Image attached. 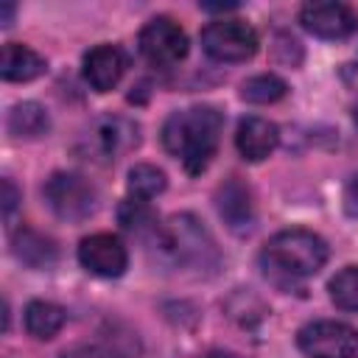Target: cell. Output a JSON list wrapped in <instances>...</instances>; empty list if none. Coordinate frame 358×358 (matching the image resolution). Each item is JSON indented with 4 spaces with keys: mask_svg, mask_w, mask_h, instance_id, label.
<instances>
[{
    "mask_svg": "<svg viewBox=\"0 0 358 358\" xmlns=\"http://www.w3.org/2000/svg\"><path fill=\"white\" fill-rule=\"evenodd\" d=\"M224 129V115L215 106H187L171 112L162 123V145L176 157L190 176L201 173L215 157Z\"/></svg>",
    "mask_w": 358,
    "mask_h": 358,
    "instance_id": "cell-1",
    "label": "cell"
},
{
    "mask_svg": "<svg viewBox=\"0 0 358 358\" xmlns=\"http://www.w3.org/2000/svg\"><path fill=\"white\" fill-rule=\"evenodd\" d=\"M327 243L310 229H282L271 235L260 252L266 274L282 280H302L327 263Z\"/></svg>",
    "mask_w": 358,
    "mask_h": 358,
    "instance_id": "cell-2",
    "label": "cell"
},
{
    "mask_svg": "<svg viewBox=\"0 0 358 358\" xmlns=\"http://www.w3.org/2000/svg\"><path fill=\"white\" fill-rule=\"evenodd\" d=\"M159 246L179 266L213 268L218 263V249H215L210 232L187 213L185 215H173L159 229Z\"/></svg>",
    "mask_w": 358,
    "mask_h": 358,
    "instance_id": "cell-3",
    "label": "cell"
},
{
    "mask_svg": "<svg viewBox=\"0 0 358 358\" xmlns=\"http://www.w3.org/2000/svg\"><path fill=\"white\" fill-rule=\"evenodd\" d=\"M45 201L53 210L56 218L78 224L84 218H90L98 207V193L95 187L81 176V173H70V171H56L45 187Z\"/></svg>",
    "mask_w": 358,
    "mask_h": 358,
    "instance_id": "cell-4",
    "label": "cell"
},
{
    "mask_svg": "<svg viewBox=\"0 0 358 358\" xmlns=\"http://www.w3.org/2000/svg\"><path fill=\"white\" fill-rule=\"evenodd\" d=\"M296 347L308 358H358V330L347 322L319 319L296 333Z\"/></svg>",
    "mask_w": 358,
    "mask_h": 358,
    "instance_id": "cell-5",
    "label": "cell"
},
{
    "mask_svg": "<svg viewBox=\"0 0 358 358\" xmlns=\"http://www.w3.org/2000/svg\"><path fill=\"white\" fill-rule=\"evenodd\" d=\"M201 48L215 62H246L257 53V34L243 20H218L201 31Z\"/></svg>",
    "mask_w": 358,
    "mask_h": 358,
    "instance_id": "cell-6",
    "label": "cell"
},
{
    "mask_svg": "<svg viewBox=\"0 0 358 358\" xmlns=\"http://www.w3.org/2000/svg\"><path fill=\"white\" fill-rule=\"evenodd\" d=\"M137 45H140L143 59L157 67H171L187 56V34L171 17L148 20L137 36Z\"/></svg>",
    "mask_w": 358,
    "mask_h": 358,
    "instance_id": "cell-7",
    "label": "cell"
},
{
    "mask_svg": "<svg viewBox=\"0 0 358 358\" xmlns=\"http://www.w3.org/2000/svg\"><path fill=\"white\" fill-rule=\"evenodd\" d=\"M84 143H87V154H92V159H98V162H115L126 151L137 148V143H140V126L134 120H129V117L106 115V117H101V120L92 123V129L87 131Z\"/></svg>",
    "mask_w": 358,
    "mask_h": 358,
    "instance_id": "cell-8",
    "label": "cell"
},
{
    "mask_svg": "<svg viewBox=\"0 0 358 358\" xmlns=\"http://www.w3.org/2000/svg\"><path fill=\"white\" fill-rule=\"evenodd\" d=\"M299 22L308 34L319 39H347L358 31V14L350 6L333 0L305 3L299 8Z\"/></svg>",
    "mask_w": 358,
    "mask_h": 358,
    "instance_id": "cell-9",
    "label": "cell"
},
{
    "mask_svg": "<svg viewBox=\"0 0 358 358\" xmlns=\"http://www.w3.org/2000/svg\"><path fill=\"white\" fill-rule=\"evenodd\" d=\"M78 263L95 277H120L129 266V255L117 235L95 232L78 243Z\"/></svg>",
    "mask_w": 358,
    "mask_h": 358,
    "instance_id": "cell-10",
    "label": "cell"
},
{
    "mask_svg": "<svg viewBox=\"0 0 358 358\" xmlns=\"http://www.w3.org/2000/svg\"><path fill=\"white\" fill-rule=\"evenodd\" d=\"M126 67H129L126 53L117 45H95L92 50L84 53L81 73H84V81L95 92H109L120 84Z\"/></svg>",
    "mask_w": 358,
    "mask_h": 358,
    "instance_id": "cell-11",
    "label": "cell"
},
{
    "mask_svg": "<svg viewBox=\"0 0 358 358\" xmlns=\"http://www.w3.org/2000/svg\"><path fill=\"white\" fill-rule=\"evenodd\" d=\"M277 143H280V131H277V126H274L271 120L252 115V117H243V120L238 123L235 148H238V154H241L243 159L260 162V159H266V157L277 148Z\"/></svg>",
    "mask_w": 358,
    "mask_h": 358,
    "instance_id": "cell-12",
    "label": "cell"
},
{
    "mask_svg": "<svg viewBox=\"0 0 358 358\" xmlns=\"http://www.w3.org/2000/svg\"><path fill=\"white\" fill-rule=\"evenodd\" d=\"M48 70L45 56L20 42H6L0 53V76L6 81H34Z\"/></svg>",
    "mask_w": 358,
    "mask_h": 358,
    "instance_id": "cell-13",
    "label": "cell"
},
{
    "mask_svg": "<svg viewBox=\"0 0 358 358\" xmlns=\"http://www.w3.org/2000/svg\"><path fill=\"white\" fill-rule=\"evenodd\" d=\"M218 213L221 218L232 227V229H249L252 227V196L249 187H243L238 179H229L221 190H218Z\"/></svg>",
    "mask_w": 358,
    "mask_h": 358,
    "instance_id": "cell-14",
    "label": "cell"
},
{
    "mask_svg": "<svg viewBox=\"0 0 358 358\" xmlns=\"http://www.w3.org/2000/svg\"><path fill=\"white\" fill-rule=\"evenodd\" d=\"M64 308H59L56 302H48V299H31L25 305V330L39 338V341H48L53 338L62 327H64Z\"/></svg>",
    "mask_w": 358,
    "mask_h": 358,
    "instance_id": "cell-15",
    "label": "cell"
},
{
    "mask_svg": "<svg viewBox=\"0 0 358 358\" xmlns=\"http://www.w3.org/2000/svg\"><path fill=\"white\" fill-rule=\"evenodd\" d=\"M48 129H50V117H48L45 106H39V103H34V101H25V103L11 106V112H8V131H11L14 137L36 140V137H42Z\"/></svg>",
    "mask_w": 358,
    "mask_h": 358,
    "instance_id": "cell-16",
    "label": "cell"
},
{
    "mask_svg": "<svg viewBox=\"0 0 358 358\" xmlns=\"http://www.w3.org/2000/svg\"><path fill=\"white\" fill-rule=\"evenodd\" d=\"M14 255L31 268H48L56 260V246L50 238L34 229H20L14 235Z\"/></svg>",
    "mask_w": 358,
    "mask_h": 358,
    "instance_id": "cell-17",
    "label": "cell"
},
{
    "mask_svg": "<svg viewBox=\"0 0 358 358\" xmlns=\"http://www.w3.org/2000/svg\"><path fill=\"white\" fill-rule=\"evenodd\" d=\"M285 92H288V84L274 73H260L241 84V98L249 103H274L285 98Z\"/></svg>",
    "mask_w": 358,
    "mask_h": 358,
    "instance_id": "cell-18",
    "label": "cell"
},
{
    "mask_svg": "<svg viewBox=\"0 0 358 358\" xmlns=\"http://www.w3.org/2000/svg\"><path fill=\"white\" fill-rule=\"evenodd\" d=\"M126 185H129V193H131L134 199L148 201V199H154L157 193L165 190L168 179H165V173H162L157 165L140 162V165H134V168L129 171V182H126Z\"/></svg>",
    "mask_w": 358,
    "mask_h": 358,
    "instance_id": "cell-19",
    "label": "cell"
},
{
    "mask_svg": "<svg viewBox=\"0 0 358 358\" xmlns=\"http://www.w3.org/2000/svg\"><path fill=\"white\" fill-rule=\"evenodd\" d=\"M330 299L341 310H358V266H344L327 282Z\"/></svg>",
    "mask_w": 358,
    "mask_h": 358,
    "instance_id": "cell-20",
    "label": "cell"
},
{
    "mask_svg": "<svg viewBox=\"0 0 358 358\" xmlns=\"http://www.w3.org/2000/svg\"><path fill=\"white\" fill-rule=\"evenodd\" d=\"M117 215H120V224H123L129 232H143L145 227L154 224V213L148 210V204H145L143 199H129V201H123L120 210H117Z\"/></svg>",
    "mask_w": 358,
    "mask_h": 358,
    "instance_id": "cell-21",
    "label": "cell"
},
{
    "mask_svg": "<svg viewBox=\"0 0 358 358\" xmlns=\"http://www.w3.org/2000/svg\"><path fill=\"white\" fill-rule=\"evenodd\" d=\"M341 204H344V213H347V215L358 218V173H355L350 182H347L344 196H341Z\"/></svg>",
    "mask_w": 358,
    "mask_h": 358,
    "instance_id": "cell-22",
    "label": "cell"
},
{
    "mask_svg": "<svg viewBox=\"0 0 358 358\" xmlns=\"http://www.w3.org/2000/svg\"><path fill=\"white\" fill-rule=\"evenodd\" d=\"M341 81H344L347 87H352V90H358V56L341 64Z\"/></svg>",
    "mask_w": 358,
    "mask_h": 358,
    "instance_id": "cell-23",
    "label": "cell"
},
{
    "mask_svg": "<svg viewBox=\"0 0 358 358\" xmlns=\"http://www.w3.org/2000/svg\"><path fill=\"white\" fill-rule=\"evenodd\" d=\"M3 193H6V199H3V213L11 215V210L17 207V190H14L11 179H3Z\"/></svg>",
    "mask_w": 358,
    "mask_h": 358,
    "instance_id": "cell-24",
    "label": "cell"
},
{
    "mask_svg": "<svg viewBox=\"0 0 358 358\" xmlns=\"http://www.w3.org/2000/svg\"><path fill=\"white\" fill-rule=\"evenodd\" d=\"M204 11H229V8H238V3H201Z\"/></svg>",
    "mask_w": 358,
    "mask_h": 358,
    "instance_id": "cell-25",
    "label": "cell"
},
{
    "mask_svg": "<svg viewBox=\"0 0 358 358\" xmlns=\"http://www.w3.org/2000/svg\"><path fill=\"white\" fill-rule=\"evenodd\" d=\"M204 358H243V355H238V352H232V350H210Z\"/></svg>",
    "mask_w": 358,
    "mask_h": 358,
    "instance_id": "cell-26",
    "label": "cell"
},
{
    "mask_svg": "<svg viewBox=\"0 0 358 358\" xmlns=\"http://www.w3.org/2000/svg\"><path fill=\"white\" fill-rule=\"evenodd\" d=\"M62 358H106V355H101V352H95V350H87V352H64Z\"/></svg>",
    "mask_w": 358,
    "mask_h": 358,
    "instance_id": "cell-27",
    "label": "cell"
},
{
    "mask_svg": "<svg viewBox=\"0 0 358 358\" xmlns=\"http://www.w3.org/2000/svg\"><path fill=\"white\" fill-rule=\"evenodd\" d=\"M11 11H14V6L6 3V6H3V20H0L3 25H11Z\"/></svg>",
    "mask_w": 358,
    "mask_h": 358,
    "instance_id": "cell-28",
    "label": "cell"
},
{
    "mask_svg": "<svg viewBox=\"0 0 358 358\" xmlns=\"http://www.w3.org/2000/svg\"><path fill=\"white\" fill-rule=\"evenodd\" d=\"M352 117H355V126H358V106H355V115Z\"/></svg>",
    "mask_w": 358,
    "mask_h": 358,
    "instance_id": "cell-29",
    "label": "cell"
}]
</instances>
